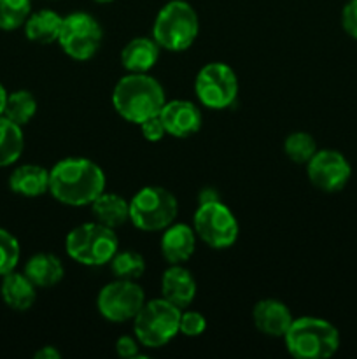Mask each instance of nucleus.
Masks as SVG:
<instances>
[{"mask_svg": "<svg viewBox=\"0 0 357 359\" xmlns=\"http://www.w3.org/2000/svg\"><path fill=\"white\" fill-rule=\"evenodd\" d=\"M10 191L27 198H37L49 193V170L41 165H20L9 177Z\"/></svg>", "mask_w": 357, "mask_h": 359, "instance_id": "19", "label": "nucleus"}, {"mask_svg": "<svg viewBox=\"0 0 357 359\" xmlns=\"http://www.w3.org/2000/svg\"><path fill=\"white\" fill-rule=\"evenodd\" d=\"M24 149V135L20 125L0 116V168L16 163Z\"/></svg>", "mask_w": 357, "mask_h": 359, "instance_id": "23", "label": "nucleus"}, {"mask_svg": "<svg viewBox=\"0 0 357 359\" xmlns=\"http://www.w3.org/2000/svg\"><path fill=\"white\" fill-rule=\"evenodd\" d=\"M178 214V202L161 186H146L130 200V221L142 231H163Z\"/></svg>", "mask_w": 357, "mask_h": 359, "instance_id": "7", "label": "nucleus"}, {"mask_svg": "<svg viewBox=\"0 0 357 359\" xmlns=\"http://www.w3.org/2000/svg\"><path fill=\"white\" fill-rule=\"evenodd\" d=\"M195 93L203 107L212 111L227 109L238 97L237 74L223 62L206 63L196 74Z\"/></svg>", "mask_w": 357, "mask_h": 359, "instance_id": "8", "label": "nucleus"}, {"mask_svg": "<svg viewBox=\"0 0 357 359\" xmlns=\"http://www.w3.org/2000/svg\"><path fill=\"white\" fill-rule=\"evenodd\" d=\"M293 319L290 309L275 298L259 300L252 309V321L262 335L284 339Z\"/></svg>", "mask_w": 357, "mask_h": 359, "instance_id": "14", "label": "nucleus"}, {"mask_svg": "<svg viewBox=\"0 0 357 359\" xmlns=\"http://www.w3.org/2000/svg\"><path fill=\"white\" fill-rule=\"evenodd\" d=\"M91 210L98 223L114 230L130 221V202H126L118 193L104 191L91 203Z\"/></svg>", "mask_w": 357, "mask_h": 359, "instance_id": "22", "label": "nucleus"}, {"mask_svg": "<svg viewBox=\"0 0 357 359\" xmlns=\"http://www.w3.org/2000/svg\"><path fill=\"white\" fill-rule=\"evenodd\" d=\"M20 242L10 231L0 228V277L16 270L20 262Z\"/></svg>", "mask_w": 357, "mask_h": 359, "instance_id": "28", "label": "nucleus"}, {"mask_svg": "<svg viewBox=\"0 0 357 359\" xmlns=\"http://www.w3.org/2000/svg\"><path fill=\"white\" fill-rule=\"evenodd\" d=\"M104 41V30L94 16L88 13H72L63 18L58 44L72 60L93 58Z\"/></svg>", "mask_w": 357, "mask_h": 359, "instance_id": "9", "label": "nucleus"}, {"mask_svg": "<svg viewBox=\"0 0 357 359\" xmlns=\"http://www.w3.org/2000/svg\"><path fill=\"white\" fill-rule=\"evenodd\" d=\"M112 276L122 280H139L146 272V259L136 251H118L111 259Z\"/></svg>", "mask_w": 357, "mask_h": 359, "instance_id": "25", "label": "nucleus"}, {"mask_svg": "<svg viewBox=\"0 0 357 359\" xmlns=\"http://www.w3.org/2000/svg\"><path fill=\"white\" fill-rule=\"evenodd\" d=\"M139 340L133 339V337H119L118 342H115V353H118V356L122 359L139 358Z\"/></svg>", "mask_w": 357, "mask_h": 359, "instance_id": "32", "label": "nucleus"}, {"mask_svg": "<svg viewBox=\"0 0 357 359\" xmlns=\"http://www.w3.org/2000/svg\"><path fill=\"white\" fill-rule=\"evenodd\" d=\"M65 248L66 255L80 265L104 266L119 251V238L114 228L94 221L74 228L66 235Z\"/></svg>", "mask_w": 357, "mask_h": 359, "instance_id": "5", "label": "nucleus"}, {"mask_svg": "<svg viewBox=\"0 0 357 359\" xmlns=\"http://www.w3.org/2000/svg\"><path fill=\"white\" fill-rule=\"evenodd\" d=\"M144 304L146 294L136 280H112L102 287L97 298L98 312L108 323L132 321Z\"/></svg>", "mask_w": 357, "mask_h": 359, "instance_id": "11", "label": "nucleus"}, {"mask_svg": "<svg viewBox=\"0 0 357 359\" xmlns=\"http://www.w3.org/2000/svg\"><path fill=\"white\" fill-rule=\"evenodd\" d=\"M161 237V255L170 265H182L196 249V231L189 224L172 223Z\"/></svg>", "mask_w": 357, "mask_h": 359, "instance_id": "16", "label": "nucleus"}, {"mask_svg": "<svg viewBox=\"0 0 357 359\" xmlns=\"http://www.w3.org/2000/svg\"><path fill=\"white\" fill-rule=\"evenodd\" d=\"M312 184L324 193H338L349 184L352 168L349 160L335 149H318L307 163Z\"/></svg>", "mask_w": 357, "mask_h": 359, "instance_id": "12", "label": "nucleus"}, {"mask_svg": "<svg viewBox=\"0 0 357 359\" xmlns=\"http://www.w3.org/2000/svg\"><path fill=\"white\" fill-rule=\"evenodd\" d=\"M161 294L164 300L184 311L196 297V280L182 265H170L161 276Z\"/></svg>", "mask_w": 357, "mask_h": 359, "instance_id": "15", "label": "nucleus"}, {"mask_svg": "<svg viewBox=\"0 0 357 359\" xmlns=\"http://www.w3.org/2000/svg\"><path fill=\"white\" fill-rule=\"evenodd\" d=\"M24 276L35 284V287H51L63 279L65 269L58 256L51 252H38L27 262Z\"/></svg>", "mask_w": 357, "mask_h": 359, "instance_id": "20", "label": "nucleus"}, {"mask_svg": "<svg viewBox=\"0 0 357 359\" xmlns=\"http://www.w3.org/2000/svg\"><path fill=\"white\" fill-rule=\"evenodd\" d=\"M196 237L202 238L209 248L227 249L237 242L240 226L234 214L223 202L200 203L192 217Z\"/></svg>", "mask_w": 357, "mask_h": 359, "instance_id": "10", "label": "nucleus"}, {"mask_svg": "<svg viewBox=\"0 0 357 359\" xmlns=\"http://www.w3.org/2000/svg\"><path fill=\"white\" fill-rule=\"evenodd\" d=\"M0 294H2V300L7 307L18 312H24L31 309V305L35 304L37 287L24 276V272L20 273L13 270V272L6 273L2 277Z\"/></svg>", "mask_w": 357, "mask_h": 359, "instance_id": "18", "label": "nucleus"}, {"mask_svg": "<svg viewBox=\"0 0 357 359\" xmlns=\"http://www.w3.org/2000/svg\"><path fill=\"white\" fill-rule=\"evenodd\" d=\"M317 151V142L307 132H293L284 140V153L298 165H307Z\"/></svg>", "mask_w": 357, "mask_h": 359, "instance_id": "26", "label": "nucleus"}, {"mask_svg": "<svg viewBox=\"0 0 357 359\" xmlns=\"http://www.w3.org/2000/svg\"><path fill=\"white\" fill-rule=\"evenodd\" d=\"M200 20L195 7L186 0H170L158 13L153 25V39L167 51H184L196 41Z\"/></svg>", "mask_w": 357, "mask_h": 359, "instance_id": "4", "label": "nucleus"}, {"mask_svg": "<svg viewBox=\"0 0 357 359\" xmlns=\"http://www.w3.org/2000/svg\"><path fill=\"white\" fill-rule=\"evenodd\" d=\"M206 330V319L202 312L196 311H181V321H178V333L184 337H200Z\"/></svg>", "mask_w": 357, "mask_h": 359, "instance_id": "29", "label": "nucleus"}, {"mask_svg": "<svg viewBox=\"0 0 357 359\" xmlns=\"http://www.w3.org/2000/svg\"><path fill=\"white\" fill-rule=\"evenodd\" d=\"M160 49L150 37L132 39L121 51V65L130 74H147L160 60Z\"/></svg>", "mask_w": 357, "mask_h": 359, "instance_id": "17", "label": "nucleus"}, {"mask_svg": "<svg viewBox=\"0 0 357 359\" xmlns=\"http://www.w3.org/2000/svg\"><path fill=\"white\" fill-rule=\"evenodd\" d=\"M140 132H142L144 139L149 140V142H160V140L167 135V130H164V125L163 121H161L160 114L153 116V118L140 123Z\"/></svg>", "mask_w": 357, "mask_h": 359, "instance_id": "30", "label": "nucleus"}, {"mask_svg": "<svg viewBox=\"0 0 357 359\" xmlns=\"http://www.w3.org/2000/svg\"><path fill=\"white\" fill-rule=\"evenodd\" d=\"M104 191V170L88 158H65L49 170V193L63 205H91Z\"/></svg>", "mask_w": 357, "mask_h": 359, "instance_id": "1", "label": "nucleus"}, {"mask_svg": "<svg viewBox=\"0 0 357 359\" xmlns=\"http://www.w3.org/2000/svg\"><path fill=\"white\" fill-rule=\"evenodd\" d=\"M287 353L296 359H326L340 349V333L336 326L321 318L293 319L284 335Z\"/></svg>", "mask_w": 357, "mask_h": 359, "instance_id": "3", "label": "nucleus"}, {"mask_svg": "<svg viewBox=\"0 0 357 359\" xmlns=\"http://www.w3.org/2000/svg\"><path fill=\"white\" fill-rule=\"evenodd\" d=\"M342 27L357 41V0H349L342 9Z\"/></svg>", "mask_w": 357, "mask_h": 359, "instance_id": "31", "label": "nucleus"}, {"mask_svg": "<svg viewBox=\"0 0 357 359\" xmlns=\"http://www.w3.org/2000/svg\"><path fill=\"white\" fill-rule=\"evenodd\" d=\"M35 359H59L62 358V354H59V351L56 349V347L52 346H44L42 349H38L37 353L34 354Z\"/></svg>", "mask_w": 357, "mask_h": 359, "instance_id": "34", "label": "nucleus"}, {"mask_svg": "<svg viewBox=\"0 0 357 359\" xmlns=\"http://www.w3.org/2000/svg\"><path fill=\"white\" fill-rule=\"evenodd\" d=\"M219 200H220L219 191H217L216 188H210V186H206V188H203L202 191H200V195H198V205H200V203L219 202Z\"/></svg>", "mask_w": 357, "mask_h": 359, "instance_id": "33", "label": "nucleus"}, {"mask_svg": "<svg viewBox=\"0 0 357 359\" xmlns=\"http://www.w3.org/2000/svg\"><path fill=\"white\" fill-rule=\"evenodd\" d=\"M160 118L168 135L177 139H188L195 135L203 125L202 111L198 105L189 100L164 102L163 109L160 111Z\"/></svg>", "mask_w": 357, "mask_h": 359, "instance_id": "13", "label": "nucleus"}, {"mask_svg": "<svg viewBox=\"0 0 357 359\" xmlns=\"http://www.w3.org/2000/svg\"><path fill=\"white\" fill-rule=\"evenodd\" d=\"M63 18L51 9H42L31 13L24 21V35L35 44H52L58 42L62 32Z\"/></svg>", "mask_w": 357, "mask_h": 359, "instance_id": "21", "label": "nucleus"}, {"mask_svg": "<svg viewBox=\"0 0 357 359\" xmlns=\"http://www.w3.org/2000/svg\"><path fill=\"white\" fill-rule=\"evenodd\" d=\"M7 90L4 88V84L0 83V116L4 114V109H6V102H7Z\"/></svg>", "mask_w": 357, "mask_h": 359, "instance_id": "35", "label": "nucleus"}, {"mask_svg": "<svg viewBox=\"0 0 357 359\" xmlns=\"http://www.w3.org/2000/svg\"><path fill=\"white\" fill-rule=\"evenodd\" d=\"M35 112H37V100L28 90H16L7 95L4 116L16 125L24 126L27 123H30Z\"/></svg>", "mask_w": 357, "mask_h": 359, "instance_id": "24", "label": "nucleus"}, {"mask_svg": "<svg viewBox=\"0 0 357 359\" xmlns=\"http://www.w3.org/2000/svg\"><path fill=\"white\" fill-rule=\"evenodd\" d=\"M178 321L181 309L164 300L163 297L146 302L133 319L136 340L140 346L149 349L164 347L178 333Z\"/></svg>", "mask_w": 357, "mask_h": 359, "instance_id": "6", "label": "nucleus"}, {"mask_svg": "<svg viewBox=\"0 0 357 359\" xmlns=\"http://www.w3.org/2000/svg\"><path fill=\"white\" fill-rule=\"evenodd\" d=\"M167 97L160 81L147 74H128L121 77L112 91V105L125 121L140 125L160 114Z\"/></svg>", "mask_w": 357, "mask_h": 359, "instance_id": "2", "label": "nucleus"}, {"mask_svg": "<svg viewBox=\"0 0 357 359\" xmlns=\"http://www.w3.org/2000/svg\"><path fill=\"white\" fill-rule=\"evenodd\" d=\"M94 2H98V4H108V2H114V0H94Z\"/></svg>", "mask_w": 357, "mask_h": 359, "instance_id": "36", "label": "nucleus"}, {"mask_svg": "<svg viewBox=\"0 0 357 359\" xmlns=\"http://www.w3.org/2000/svg\"><path fill=\"white\" fill-rule=\"evenodd\" d=\"M30 14V0H0V30L10 32L23 27Z\"/></svg>", "mask_w": 357, "mask_h": 359, "instance_id": "27", "label": "nucleus"}]
</instances>
